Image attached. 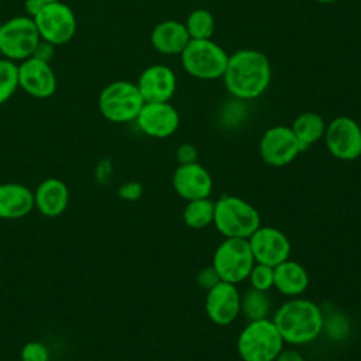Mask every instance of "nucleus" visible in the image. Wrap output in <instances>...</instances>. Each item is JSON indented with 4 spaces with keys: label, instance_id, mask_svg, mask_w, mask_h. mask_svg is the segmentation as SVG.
I'll return each instance as SVG.
<instances>
[{
    "label": "nucleus",
    "instance_id": "obj_18",
    "mask_svg": "<svg viewBox=\"0 0 361 361\" xmlns=\"http://www.w3.org/2000/svg\"><path fill=\"white\" fill-rule=\"evenodd\" d=\"M69 203V189L65 182L56 178L42 180L34 192V204L47 217L62 214Z\"/></svg>",
    "mask_w": 361,
    "mask_h": 361
},
{
    "label": "nucleus",
    "instance_id": "obj_28",
    "mask_svg": "<svg viewBox=\"0 0 361 361\" xmlns=\"http://www.w3.org/2000/svg\"><path fill=\"white\" fill-rule=\"evenodd\" d=\"M21 361H49V351L39 341H28L21 348Z\"/></svg>",
    "mask_w": 361,
    "mask_h": 361
},
{
    "label": "nucleus",
    "instance_id": "obj_34",
    "mask_svg": "<svg viewBox=\"0 0 361 361\" xmlns=\"http://www.w3.org/2000/svg\"><path fill=\"white\" fill-rule=\"evenodd\" d=\"M44 3H41L39 0H25V10L28 13V17L34 18L37 16V13L42 8Z\"/></svg>",
    "mask_w": 361,
    "mask_h": 361
},
{
    "label": "nucleus",
    "instance_id": "obj_6",
    "mask_svg": "<svg viewBox=\"0 0 361 361\" xmlns=\"http://www.w3.org/2000/svg\"><path fill=\"white\" fill-rule=\"evenodd\" d=\"M144 103L137 85L127 80H116L107 85L99 96L102 116L113 123L135 120Z\"/></svg>",
    "mask_w": 361,
    "mask_h": 361
},
{
    "label": "nucleus",
    "instance_id": "obj_15",
    "mask_svg": "<svg viewBox=\"0 0 361 361\" xmlns=\"http://www.w3.org/2000/svg\"><path fill=\"white\" fill-rule=\"evenodd\" d=\"M18 86L35 99H47L56 90V76L49 62L30 56L18 65Z\"/></svg>",
    "mask_w": 361,
    "mask_h": 361
},
{
    "label": "nucleus",
    "instance_id": "obj_11",
    "mask_svg": "<svg viewBox=\"0 0 361 361\" xmlns=\"http://www.w3.org/2000/svg\"><path fill=\"white\" fill-rule=\"evenodd\" d=\"M302 152L300 144L290 127L275 126L268 128L259 140L262 161L275 168L286 166Z\"/></svg>",
    "mask_w": 361,
    "mask_h": 361
},
{
    "label": "nucleus",
    "instance_id": "obj_24",
    "mask_svg": "<svg viewBox=\"0 0 361 361\" xmlns=\"http://www.w3.org/2000/svg\"><path fill=\"white\" fill-rule=\"evenodd\" d=\"M269 310H271V300H269L268 292H262L251 288L241 296L240 313H243V316L248 322L267 319Z\"/></svg>",
    "mask_w": 361,
    "mask_h": 361
},
{
    "label": "nucleus",
    "instance_id": "obj_12",
    "mask_svg": "<svg viewBox=\"0 0 361 361\" xmlns=\"http://www.w3.org/2000/svg\"><path fill=\"white\" fill-rule=\"evenodd\" d=\"M247 240L255 262L276 267L290 255V241L276 227L259 226Z\"/></svg>",
    "mask_w": 361,
    "mask_h": 361
},
{
    "label": "nucleus",
    "instance_id": "obj_16",
    "mask_svg": "<svg viewBox=\"0 0 361 361\" xmlns=\"http://www.w3.org/2000/svg\"><path fill=\"white\" fill-rule=\"evenodd\" d=\"M173 190L186 202L210 197L213 179L209 171L200 164L178 165L172 175Z\"/></svg>",
    "mask_w": 361,
    "mask_h": 361
},
{
    "label": "nucleus",
    "instance_id": "obj_4",
    "mask_svg": "<svg viewBox=\"0 0 361 361\" xmlns=\"http://www.w3.org/2000/svg\"><path fill=\"white\" fill-rule=\"evenodd\" d=\"M283 344L272 319L267 317L244 326L237 338V353L243 361H274Z\"/></svg>",
    "mask_w": 361,
    "mask_h": 361
},
{
    "label": "nucleus",
    "instance_id": "obj_37",
    "mask_svg": "<svg viewBox=\"0 0 361 361\" xmlns=\"http://www.w3.org/2000/svg\"><path fill=\"white\" fill-rule=\"evenodd\" d=\"M0 59H1V52H0Z\"/></svg>",
    "mask_w": 361,
    "mask_h": 361
},
{
    "label": "nucleus",
    "instance_id": "obj_35",
    "mask_svg": "<svg viewBox=\"0 0 361 361\" xmlns=\"http://www.w3.org/2000/svg\"><path fill=\"white\" fill-rule=\"evenodd\" d=\"M39 1L44 4H48V3H55V1H61V0H39Z\"/></svg>",
    "mask_w": 361,
    "mask_h": 361
},
{
    "label": "nucleus",
    "instance_id": "obj_38",
    "mask_svg": "<svg viewBox=\"0 0 361 361\" xmlns=\"http://www.w3.org/2000/svg\"><path fill=\"white\" fill-rule=\"evenodd\" d=\"M0 25H1V24H0Z\"/></svg>",
    "mask_w": 361,
    "mask_h": 361
},
{
    "label": "nucleus",
    "instance_id": "obj_10",
    "mask_svg": "<svg viewBox=\"0 0 361 361\" xmlns=\"http://www.w3.org/2000/svg\"><path fill=\"white\" fill-rule=\"evenodd\" d=\"M324 142L327 151L340 161H354L361 157V127L351 117L340 116L326 126Z\"/></svg>",
    "mask_w": 361,
    "mask_h": 361
},
{
    "label": "nucleus",
    "instance_id": "obj_32",
    "mask_svg": "<svg viewBox=\"0 0 361 361\" xmlns=\"http://www.w3.org/2000/svg\"><path fill=\"white\" fill-rule=\"evenodd\" d=\"M54 52H55V45H52V44H49V42L41 39V41L38 42V45H37V48H35L32 56L37 58V59L49 62L51 58H52V55H54Z\"/></svg>",
    "mask_w": 361,
    "mask_h": 361
},
{
    "label": "nucleus",
    "instance_id": "obj_5",
    "mask_svg": "<svg viewBox=\"0 0 361 361\" xmlns=\"http://www.w3.org/2000/svg\"><path fill=\"white\" fill-rule=\"evenodd\" d=\"M228 55L226 51L210 39H190L180 52L183 69L203 80H213L223 76L227 66Z\"/></svg>",
    "mask_w": 361,
    "mask_h": 361
},
{
    "label": "nucleus",
    "instance_id": "obj_21",
    "mask_svg": "<svg viewBox=\"0 0 361 361\" xmlns=\"http://www.w3.org/2000/svg\"><path fill=\"white\" fill-rule=\"evenodd\" d=\"M189 41L190 37L185 24L175 20H166L157 24L151 32L152 47L165 55H180Z\"/></svg>",
    "mask_w": 361,
    "mask_h": 361
},
{
    "label": "nucleus",
    "instance_id": "obj_19",
    "mask_svg": "<svg viewBox=\"0 0 361 361\" xmlns=\"http://www.w3.org/2000/svg\"><path fill=\"white\" fill-rule=\"evenodd\" d=\"M34 206V193L25 185L14 182L0 185V219H21Z\"/></svg>",
    "mask_w": 361,
    "mask_h": 361
},
{
    "label": "nucleus",
    "instance_id": "obj_17",
    "mask_svg": "<svg viewBox=\"0 0 361 361\" xmlns=\"http://www.w3.org/2000/svg\"><path fill=\"white\" fill-rule=\"evenodd\" d=\"M135 85L144 102H169L176 90V76L166 65H151L141 72Z\"/></svg>",
    "mask_w": 361,
    "mask_h": 361
},
{
    "label": "nucleus",
    "instance_id": "obj_23",
    "mask_svg": "<svg viewBox=\"0 0 361 361\" xmlns=\"http://www.w3.org/2000/svg\"><path fill=\"white\" fill-rule=\"evenodd\" d=\"M214 219V200L210 197L196 199L186 202L182 212L183 223L193 230H202L213 224Z\"/></svg>",
    "mask_w": 361,
    "mask_h": 361
},
{
    "label": "nucleus",
    "instance_id": "obj_13",
    "mask_svg": "<svg viewBox=\"0 0 361 361\" xmlns=\"http://www.w3.org/2000/svg\"><path fill=\"white\" fill-rule=\"evenodd\" d=\"M241 293L237 285L220 281L206 292L204 310L210 322L217 326L231 324L240 314Z\"/></svg>",
    "mask_w": 361,
    "mask_h": 361
},
{
    "label": "nucleus",
    "instance_id": "obj_1",
    "mask_svg": "<svg viewBox=\"0 0 361 361\" xmlns=\"http://www.w3.org/2000/svg\"><path fill=\"white\" fill-rule=\"evenodd\" d=\"M271 76V63L265 54L257 49H240L228 55L221 78L227 90L234 97L251 100L268 89Z\"/></svg>",
    "mask_w": 361,
    "mask_h": 361
},
{
    "label": "nucleus",
    "instance_id": "obj_25",
    "mask_svg": "<svg viewBox=\"0 0 361 361\" xmlns=\"http://www.w3.org/2000/svg\"><path fill=\"white\" fill-rule=\"evenodd\" d=\"M190 39H210L214 31V17L209 10H193L183 23Z\"/></svg>",
    "mask_w": 361,
    "mask_h": 361
},
{
    "label": "nucleus",
    "instance_id": "obj_3",
    "mask_svg": "<svg viewBox=\"0 0 361 361\" xmlns=\"http://www.w3.org/2000/svg\"><path fill=\"white\" fill-rule=\"evenodd\" d=\"M213 226L224 238H250L261 226V216L247 200L224 195L214 202Z\"/></svg>",
    "mask_w": 361,
    "mask_h": 361
},
{
    "label": "nucleus",
    "instance_id": "obj_7",
    "mask_svg": "<svg viewBox=\"0 0 361 361\" xmlns=\"http://www.w3.org/2000/svg\"><path fill=\"white\" fill-rule=\"evenodd\" d=\"M255 264L247 238H224L213 254L212 265L221 281L238 285L250 275Z\"/></svg>",
    "mask_w": 361,
    "mask_h": 361
},
{
    "label": "nucleus",
    "instance_id": "obj_8",
    "mask_svg": "<svg viewBox=\"0 0 361 361\" xmlns=\"http://www.w3.org/2000/svg\"><path fill=\"white\" fill-rule=\"evenodd\" d=\"M41 37L34 20L18 16L0 25V52L10 61H24L32 56Z\"/></svg>",
    "mask_w": 361,
    "mask_h": 361
},
{
    "label": "nucleus",
    "instance_id": "obj_30",
    "mask_svg": "<svg viewBox=\"0 0 361 361\" xmlns=\"http://www.w3.org/2000/svg\"><path fill=\"white\" fill-rule=\"evenodd\" d=\"M144 193V188L140 182L137 180H128V182H124L123 185H120L118 190H117V195L120 199L123 200H127V202H135L138 200Z\"/></svg>",
    "mask_w": 361,
    "mask_h": 361
},
{
    "label": "nucleus",
    "instance_id": "obj_33",
    "mask_svg": "<svg viewBox=\"0 0 361 361\" xmlns=\"http://www.w3.org/2000/svg\"><path fill=\"white\" fill-rule=\"evenodd\" d=\"M274 361H306V360L295 348H282Z\"/></svg>",
    "mask_w": 361,
    "mask_h": 361
},
{
    "label": "nucleus",
    "instance_id": "obj_2",
    "mask_svg": "<svg viewBox=\"0 0 361 361\" xmlns=\"http://www.w3.org/2000/svg\"><path fill=\"white\" fill-rule=\"evenodd\" d=\"M272 322L283 341L293 345L316 340L324 324L322 309L314 302L300 296L282 303L276 309Z\"/></svg>",
    "mask_w": 361,
    "mask_h": 361
},
{
    "label": "nucleus",
    "instance_id": "obj_22",
    "mask_svg": "<svg viewBox=\"0 0 361 361\" xmlns=\"http://www.w3.org/2000/svg\"><path fill=\"white\" fill-rule=\"evenodd\" d=\"M326 126L327 124L320 114L314 111H305L293 120L290 128L298 138L302 151H305L324 137Z\"/></svg>",
    "mask_w": 361,
    "mask_h": 361
},
{
    "label": "nucleus",
    "instance_id": "obj_29",
    "mask_svg": "<svg viewBox=\"0 0 361 361\" xmlns=\"http://www.w3.org/2000/svg\"><path fill=\"white\" fill-rule=\"evenodd\" d=\"M220 276L217 274V271L214 269L213 265H209V267H204L202 268L197 275H196V283L199 288H202L203 290H209L212 289L214 285H217L220 282Z\"/></svg>",
    "mask_w": 361,
    "mask_h": 361
},
{
    "label": "nucleus",
    "instance_id": "obj_20",
    "mask_svg": "<svg viewBox=\"0 0 361 361\" xmlns=\"http://www.w3.org/2000/svg\"><path fill=\"white\" fill-rule=\"evenodd\" d=\"M306 268L290 258L274 267V288L289 298L300 296L309 286Z\"/></svg>",
    "mask_w": 361,
    "mask_h": 361
},
{
    "label": "nucleus",
    "instance_id": "obj_14",
    "mask_svg": "<svg viewBox=\"0 0 361 361\" xmlns=\"http://www.w3.org/2000/svg\"><path fill=\"white\" fill-rule=\"evenodd\" d=\"M135 121L144 134L166 138L178 130L179 114L169 102H145Z\"/></svg>",
    "mask_w": 361,
    "mask_h": 361
},
{
    "label": "nucleus",
    "instance_id": "obj_31",
    "mask_svg": "<svg viewBox=\"0 0 361 361\" xmlns=\"http://www.w3.org/2000/svg\"><path fill=\"white\" fill-rule=\"evenodd\" d=\"M176 161L179 162V165L197 162V149H196V147L193 144H189V142L180 144L176 149Z\"/></svg>",
    "mask_w": 361,
    "mask_h": 361
},
{
    "label": "nucleus",
    "instance_id": "obj_9",
    "mask_svg": "<svg viewBox=\"0 0 361 361\" xmlns=\"http://www.w3.org/2000/svg\"><path fill=\"white\" fill-rule=\"evenodd\" d=\"M42 41L62 45L72 39L76 31V18L69 6L62 1L44 4L32 18Z\"/></svg>",
    "mask_w": 361,
    "mask_h": 361
},
{
    "label": "nucleus",
    "instance_id": "obj_36",
    "mask_svg": "<svg viewBox=\"0 0 361 361\" xmlns=\"http://www.w3.org/2000/svg\"><path fill=\"white\" fill-rule=\"evenodd\" d=\"M316 1L323 3V4H327V3H333V1H336V0H316Z\"/></svg>",
    "mask_w": 361,
    "mask_h": 361
},
{
    "label": "nucleus",
    "instance_id": "obj_26",
    "mask_svg": "<svg viewBox=\"0 0 361 361\" xmlns=\"http://www.w3.org/2000/svg\"><path fill=\"white\" fill-rule=\"evenodd\" d=\"M18 87V65L14 61L0 59V104L7 102Z\"/></svg>",
    "mask_w": 361,
    "mask_h": 361
},
{
    "label": "nucleus",
    "instance_id": "obj_27",
    "mask_svg": "<svg viewBox=\"0 0 361 361\" xmlns=\"http://www.w3.org/2000/svg\"><path fill=\"white\" fill-rule=\"evenodd\" d=\"M252 289L268 292L274 288V267L255 262L247 278Z\"/></svg>",
    "mask_w": 361,
    "mask_h": 361
}]
</instances>
